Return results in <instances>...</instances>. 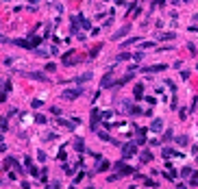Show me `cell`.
Instances as JSON below:
<instances>
[{"label":"cell","mask_w":198,"mask_h":189,"mask_svg":"<svg viewBox=\"0 0 198 189\" xmlns=\"http://www.w3.org/2000/svg\"><path fill=\"white\" fill-rule=\"evenodd\" d=\"M165 70V65L163 63H159V65H150V67H142V72H146V74H152V72H163Z\"/></svg>","instance_id":"cell-6"},{"label":"cell","mask_w":198,"mask_h":189,"mask_svg":"<svg viewBox=\"0 0 198 189\" xmlns=\"http://www.w3.org/2000/svg\"><path fill=\"white\" fill-rule=\"evenodd\" d=\"M161 128H163V122H161V120H152L150 131H161Z\"/></svg>","instance_id":"cell-7"},{"label":"cell","mask_w":198,"mask_h":189,"mask_svg":"<svg viewBox=\"0 0 198 189\" xmlns=\"http://www.w3.org/2000/svg\"><path fill=\"white\" fill-rule=\"evenodd\" d=\"M181 2H192V0H181Z\"/></svg>","instance_id":"cell-31"},{"label":"cell","mask_w":198,"mask_h":189,"mask_svg":"<svg viewBox=\"0 0 198 189\" xmlns=\"http://www.w3.org/2000/svg\"><path fill=\"white\" fill-rule=\"evenodd\" d=\"M176 143H179V146H187V137H185V135L176 137Z\"/></svg>","instance_id":"cell-16"},{"label":"cell","mask_w":198,"mask_h":189,"mask_svg":"<svg viewBox=\"0 0 198 189\" xmlns=\"http://www.w3.org/2000/svg\"><path fill=\"white\" fill-rule=\"evenodd\" d=\"M100 85L107 89V87H113V72H107L104 76H102V81H100Z\"/></svg>","instance_id":"cell-4"},{"label":"cell","mask_w":198,"mask_h":189,"mask_svg":"<svg viewBox=\"0 0 198 189\" xmlns=\"http://www.w3.org/2000/svg\"><path fill=\"white\" fill-rule=\"evenodd\" d=\"M0 42H7V37H4V35H0Z\"/></svg>","instance_id":"cell-30"},{"label":"cell","mask_w":198,"mask_h":189,"mask_svg":"<svg viewBox=\"0 0 198 189\" xmlns=\"http://www.w3.org/2000/svg\"><path fill=\"white\" fill-rule=\"evenodd\" d=\"M144 96V85H135V98H142Z\"/></svg>","instance_id":"cell-14"},{"label":"cell","mask_w":198,"mask_h":189,"mask_svg":"<svg viewBox=\"0 0 198 189\" xmlns=\"http://www.w3.org/2000/svg\"><path fill=\"white\" fill-rule=\"evenodd\" d=\"M35 122H37V124H46V117H44V115H35Z\"/></svg>","instance_id":"cell-21"},{"label":"cell","mask_w":198,"mask_h":189,"mask_svg":"<svg viewBox=\"0 0 198 189\" xmlns=\"http://www.w3.org/2000/svg\"><path fill=\"white\" fill-rule=\"evenodd\" d=\"M79 96H83V87H74V89H65V92L61 94V98H63V100H76Z\"/></svg>","instance_id":"cell-1"},{"label":"cell","mask_w":198,"mask_h":189,"mask_svg":"<svg viewBox=\"0 0 198 189\" xmlns=\"http://www.w3.org/2000/svg\"><path fill=\"white\" fill-rule=\"evenodd\" d=\"M163 2H165V0H155V7H157V4H163Z\"/></svg>","instance_id":"cell-29"},{"label":"cell","mask_w":198,"mask_h":189,"mask_svg":"<svg viewBox=\"0 0 198 189\" xmlns=\"http://www.w3.org/2000/svg\"><path fill=\"white\" fill-rule=\"evenodd\" d=\"M126 33H129V26H122V28H120V31H118V33L113 35V39H120V37H124Z\"/></svg>","instance_id":"cell-8"},{"label":"cell","mask_w":198,"mask_h":189,"mask_svg":"<svg viewBox=\"0 0 198 189\" xmlns=\"http://www.w3.org/2000/svg\"><path fill=\"white\" fill-rule=\"evenodd\" d=\"M163 139H165V142H170V139H172V131H165V137H163Z\"/></svg>","instance_id":"cell-25"},{"label":"cell","mask_w":198,"mask_h":189,"mask_svg":"<svg viewBox=\"0 0 198 189\" xmlns=\"http://www.w3.org/2000/svg\"><path fill=\"white\" fill-rule=\"evenodd\" d=\"M137 42H140L137 37H131V39H126V42H124V48H126V46H131V44H137Z\"/></svg>","instance_id":"cell-19"},{"label":"cell","mask_w":198,"mask_h":189,"mask_svg":"<svg viewBox=\"0 0 198 189\" xmlns=\"http://www.w3.org/2000/svg\"><path fill=\"white\" fill-rule=\"evenodd\" d=\"M142 161H144V163L152 161V154H150V150H144V152H142Z\"/></svg>","instance_id":"cell-13"},{"label":"cell","mask_w":198,"mask_h":189,"mask_svg":"<svg viewBox=\"0 0 198 189\" xmlns=\"http://www.w3.org/2000/svg\"><path fill=\"white\" fill-rule=\"evenodd\" d=\"M37 54H39V57H48L50 52H48V50H37Z\"/></svg>","instance_id":"cell-26"},{"label":"cell","mask_w":198,"mask_h":189,"mask_svg":"<svg viewBox=\"0 0 198 189\" xmlns=\"http://www.w3.org/2000/svg\"><path fill=\"white\" fill-rule=\"evenodd\" d=\"M22 74H24L26 78H33V81H44V83L48 81V76L42 74V72H22Z\"/></svg>","instance_id":"cell-3"},{"label":"cell","mask_w":198,"mask_h":189,"mask_svg":"<svg viewBox=\"0 0 198 189\" xmlns=\"http://www.w3.org/2000/svg\"><path fill=\"white\" fill-rule=\"evenodd\" d=\"M89 78H92V72H85V74H81V76L76 78V83H87Z\"/></svg>","instance_id":"cell-9"},{"label":"cell","mask_w":198,"mask_h":189,"mask_svg":"<svg viewBox=\"0 0 198 189\" xmlns=\"http://www.w3.org/2000/svg\"><path fill=\"white\" fill-rule=\"evenodd\" d=\"M192 174H194V172H192L190 167H185V170H181V176H185V178H187V176H192Z\"/></svg>","instance_id":"cell-18"},{"label":"cell","mask_w":198,"mask_h":189,"mask_svg":"<svg viewBox=\"0 0 198 189\" xmlns=\"http://www.w3.org/2000/svg\"><path fill=\"white\" fill-rule=\"evenodd\" d=\"M174 37H176L174 33H161L159 35V39H174Z\"/></svg>","instance_id":"cell-15"},{"label":"cell","mask_w":198,"mask_h":189,"mask_svg":"<svg viewBox=\"0 0 198 189\" xmlns=\"http://www.w3.org/2000/svg\"><path fill=\"white\" fill-rule=\"evenodd\" d=\"M152 46H155L152 42H144V44H142V48H152Z\"/></svg>","instance_id":"cell-27"},{"label":"cell","mask_w":198,"mask_h":189,"mask_svg":"<svg viewBox=\"0 0 198 189\" xmlns=\"http://www.w3.org/2000/svg\"><path fill=\"white\" fill-rule=\"evenodd\" d=\"M52 189H61V187H59V183H57V181L52 183Z\"/></svg>","instance_id":"cell-28"},{"label":"cell","mask_w":198,"mask_h":189,"mask_svg":"<svg viewBox=\"0 0 198 189\" xmlns=\"http://www.w3.org/2000/svg\"><path fill=\"white\" fill-rule=\"evenodd\" d=\"M115 167L120 170V176H129V174H133V172H135L133 167H129V165H122V163H115Z\"/></svg>","instance_id":"cell-5"},{"label":"cell","mask_w":198,"mask_h":189,"mask_svg":"<svg viewBox=\"0 0 198 189\" xmlns=\"http://www.w3.org/2000/svg\"><path fill=\"white\" fill-rule=\"evenodd\" d=\"M0 128H2V131L7 128V117H2V120H0Z\"/></svg>","instance_id":"cell-24"},{"label":"cell","mask_w":198,"mask_h":189,"mask_svg":"<svg viewBox=\"0 0 198 189\" xmlns=\"http://www.w3.org/2000/svg\"><path fill=\"white\" fill-rule=\"evenodd\" d=\"M54 70H57V65H54V63H48V65H46V72H54Z\"/></svg>","instance_id":"cell-22"},{"label":"cell","mask_w":198,"mask_h":189,"mask_svg":"<svg viewBox=\"0 0 198 189\" xmlns=\"http://www.w3.org/2000/svg\"><path fill=\"white\" fill-rule=\"evenodd\" d=\"M107 170H109V163H107V161H100L98 167H96V172H107Z\"/></svg>","instance_id":"cell-12"},{"label":"cell","mask_w":198,"mask_h":189,"mask_svg":"<svg viewBox=\"0 0 198 189\" xmlns=\"http://www.w3.org/2000/svg\"><path fill=\"white\" fill-rule=\"evenodd\" d=\"M126 59H131V54H129V52H122V54H118V61H126Z\"/></svg>","instance_id":"cell-17"},{"label":"cell","mask_w":198,"mask_h":189,"mask_svg":"<svg viewBox=\"0 0 198 189\" xmlns=\"http://www.w3.org/2000/svg\"><path fill=\"white\" fill-rule=\"evenodd\" d=\"M163 157H165V159H170V157H179V152H174L172 148H165V150H163Z\"/></svg>","instance_id":"cell-11"},{"label":"cell","mask_w":198,"mask_h":189,"mask_svg":"<svg viewBox=\"0 0 198 189\" xmlns=\"http://www.w3.org/2000/svg\"><path fill=\"white\" fill-rule=\"evenodd\" d=\"M135 150H137L135 143H124V146H122V157H124V159H131V157L135 154Z\"/></svg>","instance_id":"cell-2"},{"label":"cell","mask_w":198,"mask_h":189,"mask_svg":"<svg viewBox=\"0 0 198 189\" xmlns=\"http://www.w3.org/2000/svg\"><path fill=\"white\" fill-rule=\"evenodd\" d=\"M42 104H44V102H42V100H33V102H31V107H33V109H39V107H42Z\"/></svg>","instance_id":"cell-20"},{"label":"cell","mask_w":198,"mask_h":189,"mask_svg":"<svg viewBox=\"0 0 198 189\" xmlns=\"http://www.w3.org/2000/svg\"><path fill=\"white\" fill-rule=\"evenodd\" d=\"M74 148H76L79 152H83V150H85V143H83V139H81V137H76V142H74Z\"/></svg>","instance_id":"cell-10"},{"label":"cell","mask_w":198,"mask_h":189,"mask_svg":"<svg viewBox=\"0 0 198 189\" xmlns=\"http://www.w3.org/2000/svg\"><path fill=\"white\" fill-rule=\"evenodd\" d=\"M192 185H198V174H196V172L192 174Z\"/></svg>","instance_id":"cell-23"}]
</instances>
